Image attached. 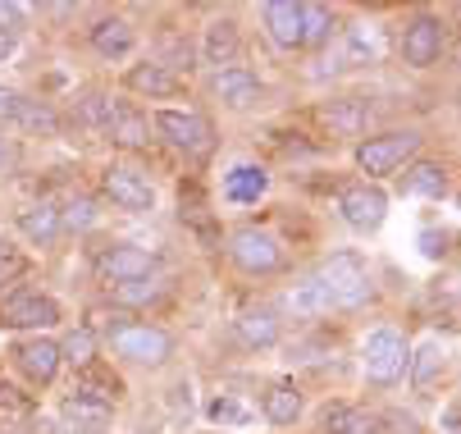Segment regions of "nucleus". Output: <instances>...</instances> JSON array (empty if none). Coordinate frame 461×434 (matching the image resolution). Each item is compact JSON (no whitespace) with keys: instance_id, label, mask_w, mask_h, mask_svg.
Here are the masks:
<instances>
[{"instance_id":"1","label":"nucleus","mask_w":461,"mask_h":434,"mask_svg":"<svg viewBox=\"0 0 461 434\" xmlns=\"http://www.w3.org/2000/svg\"><path fill=\"white\" fill-rule=\"evenodd\" d=\"M315 284L324 288V297H329L334 312H357V306H366L375 297L370 270H366V261L357 252H334L315 270Z\"/></svg>"},{"instance_id":"2","label":"nucleus","mask_w":461,"mask_h":434,"mask_svg":"<svg viewBox=\"0 0 461 434\" xmlns=\"http://www.w3.org/2000/svg\"><path fill=\"white\" fill-rule=\"evenodd\" d=\"M416 151H420V133H416V129H398V133L366 138V142L357 147V165H361L370 178H384V174H398Z\"/></svg>"},{"instance_id":"3","label":"nucleus","mask_w":461,"mask_h":434,"mask_svg":"<svg viewBox=\"0 0 461 434\" xmlns=\"http://www.w3.org/2000/svg\"><path fill=\"white\" fill-rule=\"evenodd\" d=\"M229 257L247 270V275H275L284 270V247L270 229L260 224H242L233 238H229Z\"/></svg>"},{"instance_id":"4","label":"nucleus","mask_w":461,"mask_h":434,"mask_svg":"<svg viewBox=\"0 0 461 434\" xmlns=\"http://www.w3.org/2000/svg\"><path fill=\"white\" fill-rule=\"evenodd\" d=\"M361 357H366V375H370V384H398L402 375H407V339L398 334V330H375L370 339H366V348H361Z\"/></svg>"},{"instance_id":"5","label":"nucleus","mask_w":461,"mask_h":434,"mask_svg":"<svg viewBox=\"0 0 461 434\" xmlns=\"http://www.w3.org/2000/svg\"><path fill=\"white\" fill-rule=\"evenodd\" d=\"M156 129L169 147L187 151V156H211L215 151V129L206 114H192V110H160L156 114Z\"/></svg>"},{"instance_id":"6","label":"nucleus","mask_w":461,"mask_h":434,"mask_svg":"<svg viewBox=\"0 0 461 434\" xmlns=\"http://www.w3.org/2000/svg\"><path fill=\"white\" fill-rule=\"evenodd\" d=\"M92 266H96L101 284H110V288L156 275V257L147 252V247H133V242H110V247H101Z\"/></svg>"},{"instance_id":"7","label":"nucleus","mask_w":461,"mask_h":434,"mask_svg":"<svg viewBox=\"0 0 461 434\" xmlns=\"http://www.w3.org/2000/svg\"><path fill=\"white\" fill-rule=\"evenodd\" d=\"M110 348L119 352V357H128V361H138V366H160V361H169L174 357V339L165 334V330H156V325H123L119 334H110Z\"/></svg>"},{"instance_id":"8","label":"nucleus","mask_w":461,"mask_h":434,"mask_svg":"<svg viewBox=\"0 0 461 434\" xmlns=\"http://www.w3.org/2000/svg\"><path fill=\"white\" fill-rule=\"evenodd\" d=\"M50 325H59V302L55 297H46V293H19V297H10L5 306H0V330H50Z\"/></svg>"},{"instance_id":"9","label":"nucleus","mask_w":461,"mask_h":434,"mask_svg":"<svg viewBox=\"0 0 461 434\" xmlns=\"http://www.w3.org/2000/svg\"><path fill=\"white\" fill-rule=\"evenodd\" d=\"M101 188L105 197L119 206V211H151L156 206V188H151V178L133 165H110L105 178H101Z\"/></svg>"},{"instance_id":"10","label":"nucleus","mask_w":461,"mask_h":434,"mask_svg":"<svg viewBox=\"0 0 461 434\" xmlns=\"http://www.w3.org/2000/svg\"><path fill=\"white\" fill-rule=\"evenodd\" d=\"M438 55H443V23L434 14L411 19L407 32H402V59H407L411 69H429Z\"/></svg>"},{"instance_id":"11","label":"nucleus","mask_w":461,"mask_h":434,"mask_svg":"<svg viewBox=\"0 0 461 434\" xmlns=\"http://www.w3.org/2000/svg\"><path fill=\"white\" fill-rule=\"evenodd\" d=\"M10 357H14V366L23 370V375L32 380V384H50L55 375H59V343H50V339H19L14 348H10Z\"/></svg>"},{"instance_id":"12","label":"nucleus","mask_w":461,"mask_h":434,"mask_svg":"<svg viewBox=\"0 0 461 434\" xmlns=\"http://www.w3.org/2000/svg\"><path fill=\"white\" fill-rule=\"evenodd\" d=\"M339 211H343V220H348L352 229L370 233V229L384 224V215H388V197H384L379 188H370V183H357V188H343Z\"/></svg>"},{"instance_id":"13","label":"nucleus","mask_w":461,"mask_h":434,"mask_svg":"<svg viewBox=\"0 0 461 434\" xmlns=\"http://www.w3.org/2000/svg\"><path fill=\"white\" fill-rule=\"evenodd\" d=\"M233 334L247 348H275L279 343V316H275V306H242L238 321H233Z\"/></svg>"},{"instance_id":"14","label":"nucleus","mask_w":461,"mask_h":434,"mask_svg":"<svg viewBox=\"0 0 461 434\" xmlns=\"http://www.w3.org/2000/svg\"><path fill=\"white\" fill-rule=\"evenodd\" d=\"M123 87L160 101V96H178V92H183V78H178V74H169V69L160 65V59H147V65H133V69L123 74Z\"/></svg>"},{"instance_id":"15","label":"nucleus","mask_w":461,"mask_h":434,"mask_svg":"<svg viewBox=\"0 0 461 434\" xmlns=\"http://www.w3.org/2000/svg\"><path fill=\"white\" fill-rule=\"evenodd\" d=\"M211 92L224 101V105H233V110H247V105H256L260 101V78L251 74V69H220L215 78H211Z\"/></svg>"},{"instance_id":"16","label":"nucleus","mask_w":461,"mask_h":434,"mask_svg":"<svg viewBox=\"0 0 461 434\" xmlns=\"http://www.w3.org/2000/svg\"><path fill=\"white\" fill-rule=\"evenodd\" d=\"M105 133L123 151H147L151 147V123L138 110H128V105H114V114L105 119Z\"/></svg>"},{"instance_id":"17","label":"nucleus","mask_w":461,"mask_h":434,"mask_svg":"<svg viewBox=\"0 0 461 434\" xmlns=\"http://www.w3.org/2000/svg\"><path fill=\"white\" fill-rule=\"evenodd\" d=\"M260 411H266L270 425H297V416H302V389L293 380L266 384V393H260Z\"/></svg>"},{"instance_id":"18","label":"nucleus","mask_w":461,"mask_h":434,"mask_svg":"<svg viewBox=\"0 0 461 434\" xmlns=\"http://www.w3.org/2000/svg\"><path fill=\"white\" fill-rule=\"evenodd\" d=\"M14 229H19L28 242H37V247H50V242L59 238V206H50V202L23 206V211L14 215Z\"/></svg>"},{"instance_id":"19","label":"nucleus","mask_w":461,"mask_h":434,"mask_svg":"<svg viewBox=\"0 0 461 434\" xmlns=\"http://www.w3.org/2000/svg\"><path fill=\"white\" fill-rule=\"evenodd\" d=\"M266 28H270V37L284 50H297L302 46V5L297 0H270L266 5Z\"/></svg>"},{"instance_id":"20","label":"nucleus","mask_w":461,"mask_h":434,"mask_svg":"<svg viewBox=\"0 0 461 434\" xmlns=\"http://www.w3.org/2000/svg\"><path fill=\"white\" fill-rule=\"evenodd\" d=\"M402 193H416V197H434V202H443V197L452 193V178H447L443 165L420 160V165H411V169L402 174Z\"/></svg>"},{"instance_id":"21","label":"nucleus","mask_w":461,"mask_h":434,"mask_svg":"<svg viewBox=\"0 0 461 434\" xmlns=\"http://www.w3.org/2000/svg\"><path fill=\"white\" fill-rule=\"evenodd\" d=\"M238 50H242V41H238V23L233 19H220V23L206 28V41H202V59H206V65H220V69L229 65L233 69Z\"/></svg>"},{"instance_id":"22","label":"nucleus","mask_w":461,"mask_h":434,"mask_svg":"<svg viewBox=\"0 0 461 434\" xmlns=\"http://www.w3.org/2000/svg\"><path fill=\"white\" fill-rule=\"evenodd\" d=\"M74 393L78 398H92V402H105V407H114L119 402V393H123V384H119V375L114 370H105V366H87V370H78V384H74Z\"/></svg>"},{"instance_id":"23","label":"nucleus","mask_w":461,"mask_h":434,"mask_svg":"<svg viewBox=\"0 0 461 434\" xmlns=\"http://www.w3.org/2000/svg\"><path fill=\"white\" fill-rule=\"evenodd\" d=\"M133 23L128 19H101L96 28H92V46H96V55H105V59H119V55H128L133 50Z\"/></svg>"},{"instance_id":"24","label":"nucleus","mask_w":461,"mask_h":434,"mask_svg":"<svg viewBox=\"0 0 461 434\" xmlns=\"http://www.w3.org/2000/svg\"><path fill=\"white\" fill-rule=\"evenodd\" d=\"M270 188V174L260 165H238L229 178H224V197L229 202H260V193Z\"/></svg>"},{"instance_id":"25","label":"nucleus","mask_w":461,"mask_h":434,"mask_svg":"<svg viewBox=\"0 0 461 434\" xmlns=\"http://www.w3.org/2000/svg\"><path fill=\"white\" fill-rule=\"evenodd\" d=\"M324 429H329V434H384L379 420H375L370 411L348 407V402H339V407H329V411H324Z\"/></svg>"},{"instance_id":"26","label":"nucleus","mask_w":461,"mask_h":434,"mask_svg":"<svg viewBox=\"0 0 461 434\" xmlns=\"http://www.w3.org/2000/svg\"><path fill=\"white\" fill-rule=\"evenodd\" d=\"M320 119L329 123L334 133H361L366 129V101L361 96H348V101H329L324 110H320Z\"/></svg>"},{"instance_id":"27","label":"nucleus","mask_w":461,"mask_h":434,"mask_svg":"<svg viewBox=\"0 0 461 434\" xmlns=\"http://www.w3.org/2000/svg\"><path fill=\"white\" fill-rule=\"evenodd\" d=\"M343 59H348V69H366V65H375V59H379V37H375L370 23L348 28V37H343Z\"/></svg>"},{"instance_id":"28","label":"nucleus","mask_w":461,"mask_h":434,"mask_svg":"<svg viewBox=\"0 0 461 434\" xmlns=\"http://www.w3.org/2000/svg\"><path fill=\"white\" fill-rule=\"evenodd\" d=\"M334 37V10L329 5H302V46H324Z\"/></svg>"},{"instance_id":"29","label":"nucleus","mask_w":461,"mask_h":434,"mask_svg":"<svg viewBox=\"0 0 461 434\" xmlns=\"http://www.w3.org/2000/svg\"><path fill=\"white\" fill-rule=\"evenodd\" d=\"M288 306L297 316H324V312H334V306H329V297H324V288L315 284V275H306L293 293H288Z\"/></svg>"},{"instance_id":"30","label":"nucleus","mask_w":461,"mask_h":434,"mask_svg":"<svg viewBox=\"0 0 461 434\" xmlns=\"http://www.w3.org/2000/svg\"><path fill=\"white\" fill-rule=\"evenodd\" d=\"M443 348L429 339V343H420L416 348V357H407V370H411V375H416V384H434L438 375H443Z\"/></svg>"},{"instance_id":"31","label":"nucleus","mask_w":461,"mask_h":434,"mask_svg":"<svg viewBox=\"0 0 461 434\" xmlns=\"http://www.w3.org/2000/svg\"><path fill=\"white\" fill-rule=\"evenodd\" d=\"M64 416H69V420H78V429H87V425H105V420L114 416V407H105V402H92V398H78V393H69V398H64Z\"/></svg>"},{"instance_id":"32","label":"nucleus","mask_w":461,"mask_h":434,"mask_svg":"<svg viewBox=\"0 0 461 434\" xmlns=\"http://www.w3.org/2000/svg\"><path fill=\"white\" fill-rule=\"evenodd\" d=\"M59 361H69L74 370H87V366L96 361V339H92L87 330H74L69 339L59 343Z\"/></svg>"},{"instance_id":"33","label":"nucleus","mask_w":461,"mask_h":434,"mask_svg":"<svg viewBox=\"0 0 461 434\" xmlns=\"http://www.w3.org/2000/svg\"><path fill=\"white\" fill-rule=\"evenodd\" d=\"M110 293H114V302L123 306V312H133V306H142V302H156V297H165V288H160V284H151V279H133V284H114Z\"/></svg>"},{"instance_id":"34","label":"nucleus","mask_w":461,"mask_h":434,"mask_svg":"<svg viewBox=\"0 0 461 434\" xmlns=\"http://www.w3.org/2000/svg\"><path fill=\"white\" fill-rule=\"evenodd\" d=\"M92 224H96V206L87 197H74L59 211V229H92Z\"/></svg>"},{"instance_id":"35","label":"nucleus","mask_w":461,"mask_h":434,"mask_svg":"<svg viewBox=\"0 0 461 434\" xmlns=\"http://www.w3.org/2000/svg\"><path fill=\"white\" fill-rule=\"evenodd\" d=\"M206 411H211L215 425H247V420H251V411H247L242 402H233V398H215Z\"/></svg>"},{"instance_id":"36","label":"nucleus","mask_w":461,"mask_h":434,"mask_svg":"<svg viewBox=\"0 0 461 434\" xmlns=\"http://www.w3.org/2000/svg\"><path fill=\"white\" fill-rule=\"evenodd\" d=\"M23 275H28V257L23 252H10V247H0V288L23 279Z\"/></svg>"},{"instance_id":"37","label":"nucleus","mask_w":461,"mask_h":434,"mask_svg":"<svg viewBox=\"0 0 461 434\" xmlns=\"http://www.w3.org/2000/svg\"><path fill=\"white\" fill-rule=\"evenodd\" d=\"M23 110H28V96H19V92H10V87H0V123H23Z\"/></svg>"},{"instance_id":"38","label":"nucleus","mask_w":461,"mask_h":434,"mask_svg":"<svg viewBox=\"0 0 461 434\" xmlns=\"http://www.w3.org/2000/svg\"><path fill=\"white\" fill-rule=\"evenodd\" d=\"M0 407H5V411H19V416H28V411H32V398H23L19 389H10L5 380H0Z\"/></svg>"},{"instance_id":"39","label":"nucleus","mask_w":461,"mask_h":434,"mask_svg":"<svg viewBox=\"0 0 461 434\" xmlns=\"http://www.w3.org/2000/svg\"><path fill=\"white\" fill-rule=\"evenodd\" d=\"M0 32H10V37L23 32V5H5L0 0Z\"/></svg>"},{"instance_id":"40","label":"nucleus","mask_w":461,"mask_h":434,"mask_svg":"<svg viewBox=\"0 0 461 434\" xmlns=\"http://www.w3.org/2000/svg\"><path fill=\"white\" fill-rule=\"evenodd\" d=\"M420 247H425V257H434V261H438V257L447 252V238L429 229V233H420Z\"/></svg>"},{"instance_id":"41","label":"nucleus","mask_w":461,"mask_h":434,"mask_svg":"<svg viewBox=\"0 0 461 434\" xmlns=\"http://www.w3.org/2000/svg\"><path fill=\"white\" fill-rule=\"evenodd\" d=\"M14 160H19V147H14L10 138H0V169H10Z\"/></svg>"},{"instance_id":"42","label":"nucleus","mask_w":461,"mask_h":434,"mask_svg":"<svg viewBox=\"0 0 461 434\" xmlns=\"http://www.w3.org/2000/svg\"><path fill=\"white\" fill-rule=\"evenodd\" d=\"M456 420H461V407L447 402V411H443V434H456Z\"/></svg>"},{"instance_id":"43","label":"nucleus","mask_w":461,"mask_h":434,"mask_svg":"<svg viewBox=\"0 0 461 434\" xmlns=\"http://www.w3.org/2000/svg\"><path fill=\"white\" fill-rule=\"evenodd\" d=\"M14 46H19V37H10V32H0V59H5V55H14Z\"/></svg>"},{"instance_id":"44","label":"nucleus","mask_w":461,"mask_h":434,"mask_svg":"<svg viewBox=\"0 0 461 434\" xmlns=\"http://www.w3.org/2000/svg\"><path fill=\"white\" fill-rule=\"evenodd\" d=\"M50 434H105V429H50Z\"/></svg>"},{"instance_id":"45","label":"nucleus","mask_w":461,"mask_h":434,"mask_svg":"<svg viewBox=\"0 0 461 434\" xmlns=\"http://www.w3.org/2000/svg\"><path fill=\"white\" fill-rule=\"evenodd\" d=\"M384 434H416V429H384Z\"/></svg>"},{"instance_id":"46","label":"nucleus","mask_w":461,"mask_h":434,"mask_svg":"<svg viewBox=\"0 0 461 434\" xmlns=\"http://www.w3.org/2000/svg\"><path fill=\"white\" fill-rule=\"evenodd\" d=\"M0 247H5V242H0Z\"/></svg>"}]
</instances>
